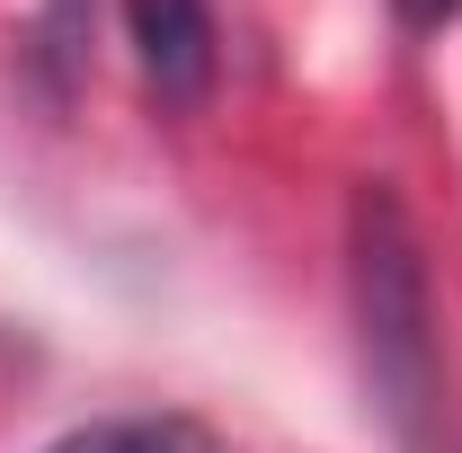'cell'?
Masks as SVG:
<instances>
[{"label": "cell", "instance_id": "cell-1", "mask_svg": "<svg viewBox=\"0 0 462 453\" xmlns=\"http://www.w3.org/2000/svg\"><path fill=\"white\" fill-rule=\"evenodd\" d=\"M346 302H356V356H365L374 409H383V427L401 445H418L427 418H436L445 356H436L427 249H418V223H409L392 178H365L346 196Z\"/></svg>", "mask_w": 462, "mask_h": 453}, {"label": "cell", "instance_id": "cell-4", "mask_svg": "<svg viewBox=\"0 0 462 453\" xmlns=\"http://www.w3.org/2000/svg\"><path fill=\"white\" fill-rule=\"evenodd\" d=\"M409 27H445V18H462V0H401Z\"/></svg>", "mask_w": 462, "mask_h": 453}, {"label": "cell", "instance_id": "cell-3", "mask_svg": "<svg viewBox=\"0 0 462 453\" xmlns=\"http://www.w3.org/2000/svg\"><path fill=\"white\" fill-rule=\"evenodd\" d=\"M45 453H223V436H214L205 418H187V409H134V418H89V427H71V436H54Z\"/></svg>", "mask_w": 462, "mask_h": 453}, {"label": "cell", "instance_id": "cell-2", "mask_svg": "<svg viewBox=\"0 0 462 453\" xmlns=\"http://www.w3.org/2000/svg\"><path fill=\"white\" fill-rule=\"evenodd\" d=\"M125 36H134V62L161 107H205L214 62H223L214 0H125Z\"/></svg>", "mask_w": 462, "mask_h": 453}]
</instances>
